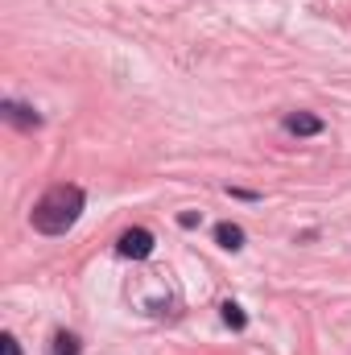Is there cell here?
<instances>
[{"label": "cell", "mask_w": 351, "mask_h": 355, "mask_svg": "<svg viewBox=\"0 0 351 355\" xmlns=\"http://www.w3.org/2000/svg\"><path fill=\"white\" fill-rule=\"evenodd\" d=\"M79 211H83V190H79V186H54V190H46V194L37 198V207H33V227L46 232V236H62L67 227H75Z\"/></svg>", "instance_id": "obj_1"}, {"label": "cell", "mask_w": 351, "mask_h": 355, "mask_svg": "<svg viewBox=\"0 0 351 355\" xmlns=\"http://www.w3.org/2000/svg\"><path fill=\"white\" fill-rule=\"evenodd\" d=\"M153 252V236L145 232V227H128L124 236H120V257H128V261H145Z\"/></svg>", "instance_id": "obj_2"}, {"label": "cell", "mask_w": 351, "mask_h": 355, "mask_svg": "<svg viewBox=\"0 0 351 355\" xmlns=\"http://www.w3.org/2000/svg\"><path fill=\"white\" fill-rule=\"evenodd\" d=\"M285 128H289L293 137H318V132H323V120H318V116H306V112H293V116L285 120Z\"/></svg>", "instance_id": "obj_3"}, {"label": "cell", "mask_w": 351, "mask_h": 355, "mask_svg": "<svg viewBox=\"0 0 351 355\" xmlns=\"http://www.w3.org/2000/svg\"><path fill=\"white\" fill-rule=\"evenodd\" d=\"M215 240H219L228 252H240V248H244V227H236V223H219V227H215Z\"/></svg>", "instance_id": "obj_4"}, {"label": "cell", "mask_w": 351, "mask_h": 355, "mask_svg": "<svg viewBox=\"0 0 351 355\" xmlns=\"http://www.w3.org/2000/svg\"><path fill=\"white\" fill-rule=\"evenodd\" d=\"M223 322H228V327H232V331H240V327H244V322H248V318H244V310H240V306H236V302H228V306H223Z\"/></svg>", "instance_id": "obj_5"}, {"label": "cell", "mask_w": 351, "mask_h": 355, "mask_svg": "<svg viewBox=\"0 0 351 355\" xmlns=\"http://www.w3.org/2000/svg\"><path fill=\"white\" fill-rule=\"evenodd\" d=\"M54 343H58V347H54L58 355H79V339H75V335H58Z\"/></svg>", "instance_id": "obj_6"}, {"label": "cell", "mask_w": 351, "mask_h": 355, "mask_svg": "<svg viewBox=\"0 0 351 355\" xmlns=\"http://www.w3.org/2000/svg\"><path fill=\"white\" fill-rule=\"evenodd\" d=\"M0 343H4V352H0V355H21V347H17V339H12V335H4Z\"/></svg>", "instance_id": "obj_7"}, {"label": "cell", "mask_w": 351, "mask_h": 355, "mask_svg": "<svg viewBox=\"0 0 351 355\" xmlns=\"http://www.w3.org/2000/svg\"><path fill=\"white\" fill-rule=\"evenodd\" d=\"M178 223H182V227H194V223H198V215H194V211H182V215H178Z\"/></svg>", "instance_id": "obj_8"}]
</instances>
